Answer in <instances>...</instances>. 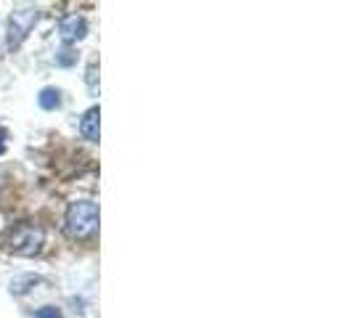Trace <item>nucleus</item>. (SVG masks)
<instances>
[{
    "mask_svg": "<svg viewBox=\"0 0 352 318\" xmlns=\"http://www.w3.org/2000/svg\"><path fill=\"white\" fill-rule=\"evenodd\" d=\"M37 101H40V106H43L45 112H53V109L61 106V93H58L56 88H43L40 90V96H37Z\"/></svg>",
    "mask_w": 352,
    "mask_h": 318,
    "instance_id": "423d86ee",
    "label": "nucleus"
},
{
    "mask_svg": "<svg viewBox=\"0 0 352 318\" xmlns=\"http://www.w3.org/2000/svg\"><path fill=\"white\" fill-rule=\"evenodd\" d=\"M6 136H8V133H6V127H0V154L6 151Z\"/></svg>",
    "mask_w": 352,
    "mask_h": 318,
    "instance_id": "9d476101",
    "label": "nucleus"
},
{
    "mask_svg": "<svg viewBox=\"0 0 352 318\" xmlns=\"http://www.w3.org/2000/svg\"><path fill=\"white\" fill-rule=\"evenodd\" d=\"M37 17H40V11L32 8V6H27V8H19L11 14L8 19V45L11 48H16L24 43V37L32 32V27L37 24Z\"/></svg>",
    "mask_w": 352,
    "mask_h": 318,
    "instance_id": "7ed1b4c3",
    "label": "nucleus"
},
{
    "mask_svg": "<svg viewBox=\"0 0 352 318\" xmlns=\"http://www.w3.org/2000/svg\"><path fill=\"white\" fill-rule=\"evenodd\" d=\"M58 32H61V37H64L67 43H77V40H82V37L88 35V24H85V19H82V17L69 14V17L61 19Z\"/></svg>",
    "mask_w": 352,
    "mask_h": 318,
    "instance_id": "20e7f679",
    "label": "nucleus"
},
{
    "mask_svg": "<svg viewBox=\"0 0 352 318\" xmlns=\"http://www.w3.org/2000/svg\"><path fill=\"white\" fill-rule=\"evenodd\" d=\"M56 61H58L61 67H69L72 61H74V56H72L69 48H61V51H58V56H56Z\"/></svg>",
    "mask_w": 352,
    "mask_h": 318,
    "instance_id": "6e6552de",
    "label": "nucleus"
},
{
    "mask_svg": "<svg viewBox=\"0 0 352 318\" xmlns=\"http://www.w3.org/2000/svg\"><path fill=\"white\" fill-rule=\"evenodd\" d=\"M43 244H45V231L35 226V223H21L8 236V249L14 255H21V257L37 255L43 249Z\"/></svg>",
    "mask_w": 352,
    "mask_h": 318,
    "instance_id": "f03ea898",
    "label": "nucleus"
},
{
    "mask_svg": "<svg viewBox=\"0 0 352 318\" xmlns=\"http://www.w3.org/2000/svg\"><path fill=\"white\" fill-rule=\"evenodd\" d=\"M35 318H61V310H58V308H53V305H45V308H40V310H37Z\"/></svg>",
    "mask_w": 352,
    "mask_h": 318,
    "instance_id": "0eeeda50",
    "label": "nucleus"
},
{
    "mask_svg": "<svg viewBox=\"0 0 352 318\" xmlns=\"http://www.w3.org/2000/svg\"><path fill=\"white\" fill-rule=\"evenodd\" d=\"M67 233L72 239H88L98 229V204L96 202H72L67 210Z\"/></svg>",
    "mask_w": 352,
    "mask_h": 318,
    "instance_id": "f257e3e1",
    "label": "nucleus"
},
{
    "mask_svg": "<svg viewBox=\"0 0 352 318\" xmlns=\"http://www.w3.org/2000/svg\"><path fill=\"white\" fill-rule=\"evenodd\" d=\"M88 83H90V88L96 90V64H90L88 67Z\"/></svg>",
    "mask_w": 352,
    "mask_h": 318,
    "instance_id": "1a4fd4ad",
    "label": "nucleus"
},
{
    "mask_svg": "<svg viewBox=\"0 0 352 318\" xmlns=\"http://www.w3.org/2000/svg\"><path fill=\"white\" fill-rule=\"evenodd\" d=\"M98 125H101V112H98V106H93L85 112V117H82V123H80V133H82V138H88V141H98Z\"/></svg>",
    "mask_w": 352,
    "mask_h": 318,
    "instance_id": "39448f33",
    "label": "nucleus"
},
{
    "mask_svg": "<svg viewBox=\"0 0 352 318\" xmlns=\"http://www.w3.org/2000/svg\"><path fill=\"white\" fill-rule=\"evenodd\" d=\"M0 186H3V176H0Z\"/></svg>",
    "mask_w": 352,
    "mask_h": 318,
    "instance_id": "9b49d317",
    "label": "nucleus"
}]
</instances>
